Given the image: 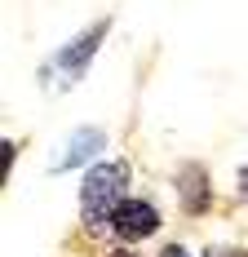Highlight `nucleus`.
I'll return each mask as SVG.
<instances>
[{
	"label": "nucleus",
	"mask_w": 248,
	"mask_h": 257,
	"mask_svg": "<svg viewBox=\"0 0 248 257\" xmlns=\"http://www.w3.org/2000/svg\"><path fill=\"white\" fill-rule=\"evenodd\" d=\"M124 182H129V169H124L120 160L89 169V178L80 186V213H84V226L89 231H102V222L115 217V208L124 204Z\"/></svg>",
	"instance_id": "obj_1"
},
{
	"label": "nucleus",
	"mask_w": 248,
	"mask_h": 257,
	"mask_svg": "<svg viewBox=\"0 0 248 257\" xmlns=\"http://www.w3.org/2000/svg\"><path fill=\"white\" fill-rule=\"evenodd\" d=\"M111 231L120 239H147V235L160 231V208L147 204V200H124L111 217Z\"/></svg>",
	"instance_id": "obj_3"
},
{
	"label": "nucleus",
	"mask_w": 248,
	"mask_h": 257,
	"mask_svg": "<svg viewBox=\"0 0 248 257\" xmlns=\"http://www.w3.org/2000/svg\"><path fill=\"white\" fill-rule=\"evenodd\" d=\"M9 169H14V142H5V151H0V182L9 178Z\"/></svg>",
	"instance_id": "obj_6"
},
{
	"label": "nucleus",
	"mask_w": 248,
	"mask_h": 257,
	"mask_svg": "<svg viewBox=\"0 0 248 257\" xmlns=\"http://www.w3.org/2000/svg\"><path fill=\"white\" fill-rule=\"evenodd\" d=\"M204 257H248V253H244V248H208Z\"/></svg>",
	"instance_id": "obj_7"
},
{
	"label": "nucleus",
	"mask_w": 248,
	"mask_h": 257,
	"mask_svg": "<svg viewBox=\"0 0 248 257\" xmlns=\"http://www.w3.org/2000/svg\"><path fill=\"white\" fill-rule=\"evenodd\" d=\"M177 195H182V208L186 213H204L208 208V173H204V164H186L182 173H177Z\"/></svg>",
	"instance_id": "obj_4"
},
{
	"label": "nucleus",
	"mask_w": 248,
	"mask_h": 257,
	"mask_svg": "<svg viewBox=\"0 0 248 257\" xmlns=\"http://www.w3.org/2000/svg\"><path fill=\"white\" fill-rule=\"evenodd\" d=\"M102 147H106V133H102V128H80L71 142H67V155H62V160H58L53 169H58V173H67V169H75V164L93 160V155H98Z\"/></svg>",
	"instance_id": "obj_5"
},
{
	"label": "nucleus",
	"mask_w": 248,
	"mask_h": 257,
	"mask_svg": "<svg viewBox=\"0 0 248 257\" xmlns=\"http://www.w3.org/2000/svg\"><path fill=\"white\" fill-rule=\"evenodd\" d=\"M106 31H111V23L102 18V23H93L84 36H75V45H67V49L53 58V67L62 71V80H67V84H75V80L84 76V67H89V58L98 53V45H102V36H106Z\"/></svg>",
	"instance_id": "obj_2"
},
{
	"label": "nucleus",
	"mask_w": 248,
	"mask_h": 257,
	"mask_svg": "<svg viewBox=\"0 0 248 257\" xmlns=\"http://www.w3.org/2000/svg\"><path fill=\"white\" fill-rule=\"evenodd\" d=\"M111 257H138V253H111Z\"/></svg>",
	"instance_id": "obj_10"
},
{
	"label": "nucleus",
	"mask_w": 248,
	"mask_h": 257,
	"mask_svg": "<svg viewBox=\"0 0 248 257\" xmlns=\"http://www.w3.org/2000/svg\"><path fill=\"white\" fill-rule=\"evenodd\" d=\"M164 257H186V253H182V248H164Z\"/></svg>",
	"instance_id": "obj_9"
},
{
	"label": "nucleus",
	"mask_w": 248,
	"mask_h": 257,
	"mask_svg": "<svg viewBox=\"0 0 248 257\" xmlns=\"http://www.w3.org/2000/svg\"><path fill=\"white\" fill-rule=\"evenodd\" d=\"M239 195H244V200H248V169H244V173H239Z\"/></svg>",
	"instance_id": "obj_8"
}]
</instances>
